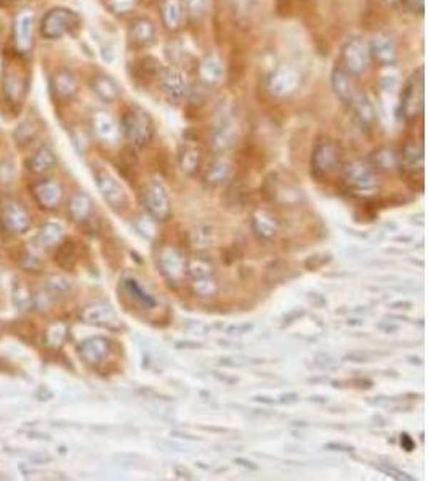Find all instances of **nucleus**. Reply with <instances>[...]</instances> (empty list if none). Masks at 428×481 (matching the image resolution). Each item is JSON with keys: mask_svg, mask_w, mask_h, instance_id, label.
Listing matches in <instances>:
<instances>
[{"mask_svg": "<svg viewBox=\"0 0 428 481\" xmlns=\"http://www.w3.org/2000/svg\"><path fill=\"white\" fill-rule=\"evenodd\" d=\"M121 130L132 146L145 148L151 143L156 132V125L151 114H149L146 109H143L140 106H132L127 109L124 115H122Z\"/></svg>", "mask_w": 428, "mask_h": 481, "instance_id": "4", "label": "nucleus"}, {"mask_svg": "<svg viewBox=\"0 0 428 481\" xmlns=\"http://www.w3.org/2000/svg\"><path fill=\"white\" fill-rule=\"evenodd\" d=\"M93 173H95L96 185H98V188L101 191V196L105 197V201L109 205H111V209H114L116 212L126 210L128 201H127L126 191L124 188H122L118 180H116L111 173H108L103 169H96Z\"/></svg>", "mask_w": 428, "mask_h": 481, "instance_id": "13", "label": "nucleus"}, {"mask_svg": "<svg viewBox=\"0 0 428 481\" xmlns=\"http://www.w3.org/2000/svg\"><path fill=\"white\" fill-rule=\"evenodd\" d=\"M37 133H39V125L32 119H28V120H24L23 124L18 125L16 132H15V140L19 146L29 145L31 141L37 137Z\"/></svg>", "mask_w": 428, "mask_h": 481, "instance_id": "37", "label": "nucleus"}, {"mask_svg": "<svg viewBox=\"0 0 428 481\" xmlns=\"http://www.w3.org/2000/svg\"><path fill=\"white\" fill-rule=\"evenodd\" d=\"M203 162H204L203 152H200L198 146L183 145L180 148L178 164L186 175H190V177L198 175L199 170L203 169Z\"/></svg>", "mask_w": 428, "mask_h": 481, "instance_id": "31", "label": "nucleus"}, {"mask_svg": "<svg viewBox=\"0 0 428 481\" xmlns=\"http://www.w3.org/2000/svg\"><path fill=\"white\" fill-rule=\"evenodd\" d=\"M371 165L375 172L392 173L399 169V150L394 146H380L371 154Z\"/></svg>", "mask_w": 428, "mask_h": 481, "instance_id": "28", "label": "nucleus"}, {"mask_svg": "<svg viewBox=\"0 0 428 481\" xmlns=\"http://www.w3.org/2000/svg\"><path fill=\"white\" fill-rule=\"evenodd\" d=\"M350 113L353 114V118L356 122L365 128V130H372V127L377 122V113H375V106L374 103L369 98V95L361 92L355 96V100L352 101V105L348 106Z\"/></svg>", "mask_w": 428, "mask_h": 481, "instance_id": "21", "label": "nucleus"}, {"mask_svg": "<svg viewBox=\"0 0 428 481\" xmlns=\"http://www.w3.org/2000/svg\"><path fill=\"white\" fill-rule=\"evenodd\" d=\"M409 178H422L424 173V146L416 141H407L399 150V169Z\"/></svg>", "mask_w": 428, "mask_h": 481, "instance_id": "17", "label": "nucleus"}, {"mask_svg": "<svg viewBox=\"0 0 428 481\" xmlns=\"http://www.w3.org/2000/svg\"><path fill=\"white\" fill-rule=\"evenodd\" d=\"M90 86H92L93 93L98 96L101 101L114 103L116 100H119L121 86L113 79L111 76L96 74V76H93L92 82H90Z\"/></svg>", "mask_w": 428, "mask_h": 481, "instance_id": "30", "label": "nucleus"}, {"mask_svg": "<svg viewBox=\"0 0 428 481\" xmlns=\"http://www.w3.org/2000/svg\"><path fill=\"white\" fill-rule=\"evenodd\" d=\"M32 195H34L37 204L42 209H56L63 201V190L61 186L51 180H42L39 182L34 188H32Z\"/></svg>", "mask_w": 428, "mask_h": 481, "instance_id": "24", "label": "nucleus"}, {"mask_svg": "<svg viewBox=\"0 0 428 481\" xmlns=\"http://www.w3.org/2000/svg\"><path fill=\"white\" fill-rule=\"evenodd\" d=\"M330 86H332L337 98H339L347 108L352 105L355 96L358 95L361 90L358 87V82H356V76L350 74L348 71L339 66V64H337L332 69V74H330Z\"/></svg>", "mask_w": 428, "mask_h": 481, "instance_id": "18", "label": "nucleus"}, {"mask_svg": "<svg viewBox=\"0 0 428 481\" xmlns=\"http://www.w3.org/2000/svg\"><path fill=\"white\" fill-rule=\"evenodd\" d=\"M81 26V18L66 6H55L45 13L41 21V34L45 38H61Z\"/></svg>", "mask_w": 428, "mask_h": 481, "instance_id": "6", "label": "nucleus"}, {"mask_svg": "<svg viewBox=\"0 0 428 481\" xmlns=\"http://www.w3.org/2000/svg\"><path fill=\"white\" fill-rule=\"evenodd\" d=\"M79 353L87 364L96 366L100 364L109 353V342L103 337L88 338L83 343H81Z\"/></svg>", "mask_w": 428, "mask_h": 481, "instance_id": "29", "label": "nucleus"}, {"mask_svg": "<svg viewBox=\"0 0 428 481\" xmlns=\"http://www.w3.org/2000/svg\"><path fill=\"white\" fill-rule=\"evenodd\" d=\"M225 76V64L217 55H205L198 64V81L205 87H213L222 82Z\"/></svg>", "mask_w": 428, "mask_h": 481, "instance_id": "22", "label": "nucleus"}, {"mask_svg": "<svg viewBox=\"0 0 428 481\" xmlns=\"http://www.w3.org/2000/svg\"><path fill=\"white\" fill-rule=\"evenodd\" d=\"M384 2L387 5H397V4H399V0H384Z\"/></svg>", "mask_w": 428, "mask_h": 481, "instance_id": "43", "label": "nucleus"}, {"mask_svg": "<svg viewBox=\"0 0 428 481\" xmlns=\"http://www.w3.org/2000/svg\"><path fill=\"white\" fill-rule=\"evenodd\" d=\"M87 313H88L87 316L88 323L108 327V329H118L119 319L109 306H92L88 308Z\"/></svg>", "mask_w": 428, "mask_h": 481, "instance_id": "35", "label": "nucleus"}, {"mask_svg": "<svg viewBox=\"0 0 428 481\" xmlns=\"http://www.w3.org/2000/svg\"><path fill=\"white\" fill-rule=\"evenodd\" d=\"M126 289L135 300H138L140 304H143L146 308H153L156 305V300L151 297V295L143 291L138 282L135 279H127L126 281Z\"/></svg>", "mask_w": 428, "mask_h": 481, "instance_id": "38", "label": "nucleus"}, {"mask_svg": "<svg viewBox=\"0 0 428 481\" xmlns=\"http://www.w3.org/2000/svg\"><path fill=\"white\" fill-rule=\"evenodd\" d=\"M141 205L154 220L165 222L172 215V201L164 185L158 180H151L140 191Z\"/></svg>", "mask_w": 428, "mask_h": 481, "instance_id": "8", "label": "nucleus"}, {"mask_svg": "<svg viewBox=\"0 0 428 481\" xmlns=\"http://www.w3.org/2000/svg\"><path fill=\"white\" fill-rule=\"evenodd\" d=\"M185 16L193 23H199L207 16L210 9V0H183Z\"/></svg>", "mask_w": 428, "mask_h": 481, "instance_id": "36", "label": "nucleus"}, {"mask_svg": "<svg viewBox=\"0 0 428 481\" xmlns=\"http://www.w3.org/2000/svg\"><path fill=\"white\" fill-rule=\"evenodd\" d=\"M425 106V71L424 66L417 68L407 77L401 88L398 100V115L407 124H416L422 118Z\"/></svg>", "mask_w": 428, "mask_h": 481, "instance_id": "1", "label": "nucleus"}, {"mask_svg": "<svg viewBox=\"0 0 428 481\" xmlns=\"http://www.w3.org/2000/svg\"><path fill=\"white\" fill-rule=\"evenodd\" d=\"M162 24L168 31H178L185 19L183 0H160L159 5Z\"/></svg>", "mask_w": 428, "mask_h": 481, "instance_id": "27", "label": "nucleus"}, {"mask_svg": "<svg viewBox=\"0 0 428 481\" xmlns=\"http://www.w3.org/2000/svg\"><path fill=\"white\" fill-rule=\"evenodd\" d=\"M56 164V156L50 146L44 145L28 159V170L34 175H44Z\"/></svg>", "mask_w": 428, "mask_h": 481, "instance_id": "33", "label": "nucleus"}, {"mask_svg": "<svg viewBox=\"0 0 428 481\" xmlns=\"http://www.w3.org/2000/svg\"><path fill=\"white\" fill-rule=\"evenodd\" d=\"M2 88L6 101L11 106H21L28 93V77L16 63L5 61L2 69Z\"/></svg>", "mask_w": 428, "mask_h": 481, "instance_id": "9", "label": "nucleus"}, {"mask_svg": "<svg viewBox=\"0 0 428 481\" xmlns=\"http://www.w3.org/2000/svg\"><path fill=\"white\" fill-rule=\"evenodd\" d=\"M103 2L114 15H127L137 9L140 0H103Z\"/></svg>", "mask_w": 428, "mask_h": 481, "instance_id": "39", "label": "nucleus"}, {"mask_svg": "<svg viewBox=\"0 0 428 481\" xmlns=\"http://www.w3.org/2000/svg\"><path fill=\"white\" fill-rule=\"evenodd\" d=\"M158 29L149 18H135L127 29V38L135 48H148L156 42Z\"/></svg>", "mask_w": 428, "mask_h": 481, "instance_id": "19", "label": "nucleus"}, {"mask_svg": "<svg viewBox=\"0 0 428 481\" xmlns=\"http://www.w3.org/2000/svg\"><path fill=\"white\" fill-rule=\"evenodd\" d=\"M51 92L60 101H69L79 92V81L74 73L61 69L51 77Z\"/></svg>", "mask_w": 428, "mask_h": 481, "instance_id": "23", "label": "nucleus"}, {"mask_svg": "<svg viewBox=\"0 0 428 481\" xmlns=\"http://www.w3.org/2000/svg\"><path fill=\"white\" fill-rule=\"evenodd\" d=\"M236 140V125L231 114L223 113L218 114L215 125L210 135V148L215 154H223L235 145Z\"/></svg>", "mask_w": 428, "mask_h": 481, "instance_id": "15", "label": "nucleus"}, {"mask_svg": "<svg viewBox=\"0 0 428 481\" xmlns=\"http://www.w3.org/2000/svg\"><path fill=\"white\" fill-rule=\"evenodd\" d=\"M233 178V165L228 159L218 157L207 167L204 172V183L217 188V186L228 185Z\"/></svg>", "mask_w": 428, "mask_h": 481, "instance_id": "26", "label": "nucleus"}, {"mask_svg": "<svg viewBox=\"0 0 428 481\" xmlns=\"http://www.w3.org/2000/svg\"><path fill=\"white\" fill-rule=\"evenodd\" d=\"M55 262L58 267L61 269H66V271L74 269L77 262H79V247H77V242L71 239V237L60 241L55 250Z\"/></svg>", "mask_w": 428, "mask_h": 481, "instance_id": "32", "label": "nucleus"}, {"mask_svg": "<svg viewBox=\"0 0 428 481\" xmlns=\"http://www.w3.org/2000/svg\"><path fill=\"white\" fill-rule=\"evenodd\" d=\"M0 223L6 233H24L31 228V217L21 204L5 201L0 205Z\"/></svg>", "mask_w": 428, "mask_h": 481, "instance_id": "14", "label": "nucleus"}, {"mask_svg": "<svg viewBox=\"0 0 428 481\" xmlns=\"http://www.w3.org/2000/svg\"><path fill=\"white\" fill-rule=\"evenodd\" d=\"M401 445L406 446V451H412V448H414V443L409 440V436L407 435L401 436Z\"/></svg>", "mask_w": 428, "mask_h": 481, "instance_id": "41", "label": "nucleus"}, {"mask_svg": "<svg viewBox=\"0 0 428 481\" xmlns=\"http://www.w3.org/2000/svg\"><path fill=\"white\" fill-rule=\"evenodd\" d=\"M13 2H16V0H0V6H6Z\"/></svg>", "mask_w": 428, "mask_h": 481, "instance_id": "42", "label": "nucleus"}, {"mask_svg": "<svg viewBox=\"0 0 428 481\" xmlns=\"http://www.w3.org/2000/svg\"><path fill=\"white\" fill-rule=\"evenodd\" d=\"M300 86V76L289 64H277L268 73L267 88L275 98H287Z\"/></svg>", "mask_w": 428, "mask_h": 481, "instance_id": "10", "label": "nucleus"}, {"mask_svg": "<svg viewBox=\"0 0 428 481\" xmlns=\"http://www.w3.org/2000/svg\"><path fill=\"white\" fill-rule=\"evenodd\" d=\"M92 127H93V133L98 137L103 143L113 145L118 141L119 135H121V128L118 125V122L113 119L111 114H108L105 111H96L92 118Z\"/></svg>", "mask_w": 428, "mask_h": 481, "instance_id": "25", "label": "nucleus"}, {"mask_svg": "<svg viewBox=\"0 0 428 481\" xmlns=\"http://www.w3.org/2000/svg\"><path fill=\"white\" fill-rule=\"evenodd\" d=\"M343 165V150L332 138H320L311 151L310 169L317 182H326Z\"/></svg>", "mask_w": 428, "mask_h": 481, "instance_id": "2", "label": "nucleus"}, {"mask_svg": "<svg viewBox=\"0 0 428 481\" xmlns=\"http://www.w3.org/2000/svg\"><path fill=\"white\" fill-rule=\"evenodd\" d=\"M342 180L345 188L355 196L369 197L379 191L377 172L371 164L355 159L342 165Z\"/></svg>", "mask_w": 428, "mask_h": 481, "instance_id": "3", "label": "nucleus"}, {"mask_svg": "<svg viewBox=\"0 0 428 481\" xmlns=\"http://www.w3.org/2000/svg\"><path fill=\"white\" fill-rule=\"evenodd\" d=\"M158 263L160 265L162 274L170 281V284H178L186 276V262L177 247H162L158 254Z\"/></svg>", "mask_w": 428, "mask_h": 481, "instance_id": "16", "label": "nucleus"}, {"mask_svg": "<svg viewBox=\"0 0 428 481\" xmlns=\"http://www.w3.org/2000/svg\"><path fill=\"white\" fill-rule=\"evenodd\" d=\"M69 212L73 220L79 222V223H86L90 220V215H92V201L87 195L83 192H79L69 202Z\"/></svg>", "mask_w": 428, "mask_h": 481, "instance_id": "34", "label": "nucleus"}, {"mask_svg": "<svg viewBox=\"0 0 428 481\" xmlns=\"http://www.w3.org/2000/svg\"><path fill=\"white\" fill-rule=\"evenodd\" d=\"M186 276L190 279L191 291L199 297H213L217 292V278L209 260L194 257L186 262Z\"/></svg>", "mask_w": 428, "mask_h": 481, "instance_id": "7", "label": "nucleus"}, {"mask_svg": "<svg viewBox=\"0 0 428 481\" xmlns=\"http://www.w3.org/2000/svg\"><path fill=\"white\" fill-rule=\"evenodd\" d=\"M156 81H158V87L162 95L173 105H178L188 95L185 76L178 68L162 66L158 76H156Z\"/></svg>", "mask_w": 428, "mask_h": 481, "instance_id": "11", "label": "nucleus"}, {"mask_svg": "<svg viewBox=\"0 0 428 481\" xmlns=\"http://www.w3.org/2000/svg\"><path fill=\"white\" fill-rule=\"evenodd\" d=\"M371 53H369V45L362 37L353 36L343 42L339 56V66H342L350 74L361 76L371 66Z\"/></svg>", "mask_w": 428, "mask_h": 481, "instance_id": "5", "label": "nucleus"}, {"mask_svg": "<svg viewBox=\"0 0 428 481\" xmlns=\"http://www.w3.org/2000/svg\"><path fill=\"white\" fill-rule=\"evenodd\" d=\"M34 41V15L24 10L15 19V47L19 55H28Z\"/></svg>", "mask_w": 428, "mask_h": 481, "instance_id": "20", "label": "nucleus"}, {"mask_svg": "<svg viewBox=\"0 0 428 481\" xmlns=\"http://www.w3.org/2000/svg\"><path fill=\"white\" fill-rule=\"evenodd\" d=\"M399 2L404 5L407 11L414 13V15L422 16L425 13V0H399Z\"/></svg>", "mask_w": 428, "mask_h": 481, "instance_id": "40", "label": "nucleus"}, {"mask_svg": "<svg viewBox=\"0 0 428 481\" xmlns=\"http://www.w3.org/2000/svg\"><path fill=\"white\" fill-rule=\"evenodd\" d=\"M371 60L382 68H392L398 61V47L393 37L387 32H377L367 42Z\"/></svg>", "mask_w": 428, "mask_h": 481, "instance_id": "12", "label": "nucleus"}]
</instances>
